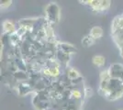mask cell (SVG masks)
Segmentation results:
<instances>
[{
  "mask_svg": "<svg viewBox=\"0 0 123 110\" xmlns=\"http://www.w3.org/2000/svg\"><path fill=\"white\" fill-rule=\"evenodd\" d=\"M67 77L70 81L73 82V81H75V80H78V79L81 78V74L76 69L70 68L67 72Z\"/></svg>",
  "mask_w": 123,
  "mask_h": 110,
  "instance_id": "9c48e42d",
  "label": "cell"
},
{
  "mask_svg": "<svg viewBox=\"0 0 123 110\" xmlns=\"http://www.w3.org/2000/svg\"><path fill=\"white\" fill-rule=\"evenodd\" d=\"M83 94H82L81 90L79 88H74L73 90H71V97L74 98V100H76V101L82 99Z\"/></svg>",
  "mask_w": 123,
  "mask_h": 110,
  "instance_id": "8fae6325",
  "label": "cell"
},
{
  "mask_svg": "<svg viewBox=\"0 0 123 110\" xmlns=\"http://www.w3.org/2000/svg\"><path fill=\"white\" fill-rule=\"evenodd\" d=\"M2 28H3V32L6 33V34H9V35H12L17 32V29H16V26L15 24L10 20H5L2 24Z\"/></svg>",
  "mask_w": 123,
  "mask_h": 110,
  "instance_id": "8992f818",
  "label": "cell"
},
{
  "mask_svg": "<svg viewBox=\"0 0 123 110\" xmlns=\"http://www.w3.org/2000/svg\"><path fill=\"white\" fill-rule=\"evenodd\" d=\"M44 110H54V109H47L46 108V109H44Z\"/></svg>",
  "mask_w": 123,
  "mask_h": 110,
  "instance_id": "9a60e30c",
  "label": "cell"
},
{
  "mask_svg": "<svg viewBox=\"0 0 123 110\" xmlns=\"http://www.w3.org/2000/svg\"><path fill=\"white\" fill-rule=\"evenodd\" d=\"M92 63L98 68H103L106 64V59L102 55H95L92 58Z\"/></svg>",
  "mask_w": 123,
  "mask_h": 110,
  "instance_id": "ba28073f",
  "label": "cell"
},
{
  "mask_svg": "<svg viewBox=\"0 0 123 110\" xmlns=\"http://www.w3.org/2000/svg\"><path fill=\"white\" fill-rule=\"evenodd\" d=\"M81 43H82V45L85 48H88V47H90V46H92V45H94L95 40L88 34V35H86V36H85L83 38Z\"/></svg>",
  "mask_w": 123,
  "mask_h": 110,
  "instance_id": "30bf717a",
  "label": "cell"
},
{
  "mask_svg": "<svg viewBox=\"0 0 123 110\" xmlns=\"http://www.w3.org/2000/svg\"><path fill=\"white\" fill-rule=\"evenodd\" d=\"M118 50H119V54L123 58V43L118 44Z\"/></svg>",
  "mask_w": 123,
  "mask_h": 110,
  "instance_id": "5bb4252c",
  "label": "cell"
},
{
  "mask_svg": "<svg viewBox=\"0 0 123 110\" xmlns=\"http://www.w3.org/2000/svg\"><path fill=\"white\" fill-rule=\"evenodd\" d=\"M83 94H84V99H88V98H90L93 95L94 91H93V89L90 86H85Z\"/></svg>",
  "mask_w": 123,
  "mask_h": 110,
  "instance_id": "7c38bea8",
  "label": "cell"
},
{
  "mask_svg": "<svg viewBox=\"0 0 123 110\" xmlns=\"http://www.w3.org/2000/svg\"><path fill=\"white\" fill-rule=\"evenodd\" d=\"M45 15H46L45 19L49 26L56 24L61 17V11L59 6L56 3H50L45 8Z\"/></svg>",
  "mask_w": 123,
  "mask_h": 110,
  "instance_id": "7a4b0ae2",
  "label": "cell"
},
{
  "mask_svg": "<svg viewBox=\"0 0 123 110\" xmlns=\"http://www.w3.org/2000/svg\"><path fill=\"white\" fill-rule=\"evenodd\" d=\"M56 48L58 49V51L65 53V54H68L70 56L76 52V49L74 48V46L70 43H66V42H58Z\"/></svg>",
  "mask_w": 123,
  "mask_h": 110,
  "instance_id": "5b68a950",
  "label": "cell"
},
{
  "mask_svg": "<svg viewBox=\"0 0 123 110\" xmlns=\"http://www.w3.org/2000/svg\"><path fill=\"white\" fill-rule=\"evenodd\" d=\"M118 110H123V108H119V109H118Z\"/></svg>",
  "mask_w": 123,
  "mask_h": 110,
  "instance_id": "2e32d148",
  "label": "cell"
},
{
  "mask_svg": "<svg viewBox=\"0 0 123 110\" xmlns=\"http://www.w3.org/2000/svg\"><path fill=\"white\" fill-rule=\"evenodd\" d=\"M108 69L109 71L110 77L119 79V80L123 81V64L114 63V64H111Z\"/></svg>",
  "mask_w": 123,
  "mask_h": 110,
  "instance_id": "277c9868",
  "label": "cell"
},
{
  "mask_svg": "<svg viewBox=\"0 0 123 110\" xmlns=\"http://www.w3.org/2000/svg\"><path fill=\"white\" fill-rule=\"evenodd\" d=\"M85 5H88L93 10L95 11H107L110 8L111 1L109 0H86V1H79Z\"/></svg>",
  "mask_w": 123,
  "mask_h": 110,
  "instance_id": "3957f363",
  "label": "cell"
},
{
  "mask_svg": "<svg viewBox=\"0 0 123 110\" xmlns=\"http://www.w3.org/2000/svg\"><path fill=\"white\" fill-rule=\"evenodd\" d=\"M98 93L108 101H116L123 97V81L109 77L106 80H100Z\"/></svg>",
  "mask_w": 123,
  "mask_h": 110,
  "instance_id": "6da1fadb",
  "label": "cell"
},
{
  "mask_svg": "<svg viewBox=\"0 0 123 110\" xmlns=\"http://www.w3.org/2000/svg\"><path fill=\"white\" fill-rule=\"evenodd\" d=\"M12 4V1H9V0H6V1H1V9H6L8 8L9 6Z\"/></svg>",
  "mask_w": 123,
  "mask_h": 110,
  "instance_id": "4fadbf2b",
  "label": "cell"
},
{
  "mask_svg": "<svg viewBox=\"0 0 123 110\" xmlns=\"http://www.w3.org/2000/svg\"><path fill=\"white\" fill-rule=\"evenodd\" d=\"M103 33H104V31H103V29L101 27L95 26V27H93V28H91L90 32H89V35L96 41V40L100 39V38L103 36Z\"/></svg>",
  "mask_w": 123,
  "mask_h": 110,
  "instance_id": "52a82bcc",
  "label": "cell"
}]
</instances>
